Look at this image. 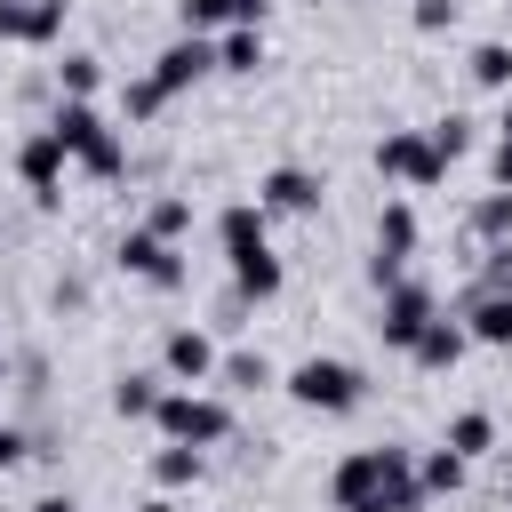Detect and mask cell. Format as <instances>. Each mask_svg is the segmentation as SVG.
<instances>
[{"instance_id":"cell-1","label":"cell","mask_w":512,"mask_h":512,"mask_svg":"<svg viewBox=\"0 0 512 512\" xmlns=\"http://www.w3.org/2000/svg\"><path fill=\"white\" fill-rule=\"evenodd\" d=\"M328 504H336V512H352V504L416 512V504H424L416 448H352V456H336V472H328Z\"/></svg>"},{"instance_id":"cell-2","label":"cell","mask_w":512,"mask_h":512,"mask_svg":"<svg viewBox=\"0 0 512 512\" xmlns=\"http://www.w3.org/2000/svg\"><path fill=\"white\" fill-rule=\"evenodd\" d=\"M48 128H56V144L72 152L80 176H96V184H120V176H128V136L96 112V96H64Z\"/></svg>"},{"instance_id":"cell-3","label":"cell","mask_w":512,"mask_h":512,"mask_svg":"<svg viewBox=\"0 0 512 512\" xmlns=\"http://www.w3.org/2000/svg\"><path fill=\"white\" fill-rule=\"evenodd\" d=\"M456 320L472 328V344L488 352H512V240H496L472 272V288L456 296Z\"/></svg>"},{"instance_id":"cell-4","label":"cell","mask_w":512,"mask_h":512,"mask_svg":"<svg viewBox=\"0 0 512 512\" xmlns=\"http://www.w3.org/2000/svg\"><path fill=\"white\" fill-rule=\"evenodd\" d=\"M152 432L184 440V448H224L232 440V400L208 392V384H168L160 408H152Z\"/></svg>"},{"instance_id":"cell-5","label":"cell","mask_w":512,"mask_h":512,"mask_svg":"<svg viewBox=\"0 0 512 512\" xmlns=\"http://www.w3.org/2000/svg\"><path fill=\"white\" fill-rule=\"evenodd\" d=\"M280 392H288L296 408H312V416H352V408L368 400V376H360L352 360H336V352H304V360L280 376Z\"/></svg>"},{"instance_id":"cell-6","label":"cell","mask_w":512,"mask_h":512,"mask_svg":"<svg viewBox=\"0 0 512 512\" xmlns=\"http://www.w3.org/2000/svg\"><path fill=\"white\" fill-rule=\"evenodd\" d=\"M376 176H384V184H416V192H432V184H448V160L432 152L424 128H384V144H376Z\"/></svg>"},{"instance_id":"cell-7","label":"cell","mask_w":512,"mask_h":512,"mask_svg":"<svg viewBox=\"0 0 512 512\" xmlns=\"http://www.w3.org/2000/svg\"><path fill=\"white\" fill-rule=\"evenodd\" d=\"M408 256H416V208L392 192L384 208H376V256H368V288L384 296V288H400L408 280Z\"/></svg>"},{"instance_id":"cell-8","label":"cell","mask_w":512,"mask_h":512,"mask_svg":"<svg viewBox=\"0 0 512 512\" xmlns=\"http://www.w3.org/2000/svg\"><path fill=\"white\" fill-rule=\"evenodd\" d=\"M112 264H120L128 280L160 288V296H176V288H184V272H192V264H184V248H176V240H160V232H144V224H136V232H120Z\"/></svg>"},{"instance_id":"cell-9","label":"cell","mask_w":512,"mask_h":512,"mask_svg":"<svg viewBox=\"0 0 512 512\" xmlns=\"http://www.w3.org/2000/svg\"><path fill=\"white\" fill-rule=\"evenodd\" d=\"M64 168H72V152L56 144V128H32V136L16 144V176H24V192H32L40 216L64 208Z\"/></svg>"},{"instance_id":"cell-10","label":"cell","mask_w":512,"mask_h":512,"mask_svg":"<svg viewBox=\"0 0 512 512\" xmlns=\"http://www.w3.org/2000/svg\"><path fill=\"white\" fill-rule=\"evenodd\" d=\"M432 312H440V296H432L424 280H400V288H384V312H376V344L408 360V344L432 328Z\"/></svg>"},{"instance_id":"cell-11","label":"cell","mask_w":512,"mask_h":512,"mask_svg":"<svg viewBox=\"0 0 512 512\" xmlns=\"http://www.w3.org/2000/svg\"><path fill=\"white\" fill-rule=\"evenodd\" d=\"M208 72H216V40H208V32H176V40L152 56V80H160V96H168V104H176L184 88H200Z\"/></svg>"},{"instance_id":"cell-12","label":"cell","mask_w":512,"mask_h":512,"mask_svg":"<svg viewBox=\"0 0 512 512\" xmlns=\"http://www.w3.org/2000/svg\"><path fill=\"white\" fill-rule=\"evenodd\" d=\"M256 200H264V216H320V200H328V184H320L312 168H296V160H280V168H264V176H256Z\"/></svg>"},{"instance_id":"cell-13","label":"cell","mask_w":512,"mask_h":512,"mask_svg":"<svg viewBox=\"0 0 512 512\" xmlns=\"http://www.w3.org/2000/svg\"><path fill=\"white\" fill-rule=\"evenodd\" d=\"M216 360H224V352H216V336H208V328H192V320L160 336V376H168V384H216Z\"/></svg>"},{"instance_id":"cell-14","label":"cell","mask_w":512,"mask_h":512,"mask_svg":"<svg viewBox=\"0 0 512 512\" xmlns=\"http://www.w3.org/2000/svg\"><path fill=\"white\" fill-rule=\"evenodd\" d=\"M216 248H224V264L264 256V248H272V216H264V200H232V208H216Z\"/></svg>"},{"instance_id":"cell-15","label":"cell","mask_w":512,"mask_h":512,"mask_svg":"<svg viewBox=\"0 0 512 512\" xmlns=\"http://www.w3.org/2000/svg\"><path fill=\"white\" fill-rule=\"evenodd\" d=\"M464 352H472V328H464L456 312H432V328H424V336L408 344V360H416L424 376H448V368H456Z\"/></svg>"},{"instance_id":"cell-16","label":"cell","mask_w":512,"mask_h":512,"mask_svg":"<svg viewBox=\"0 0 512 512\" xmlns=\"http://www.w3.org/2000/svg\"><path fill=\"white\" fill-rule=\"evenodd\" d=\"M176 16H184V32H224V24H264L272 16V0H176Z\"/></svg>"},{"instance_id":"cell-17","label":"cell","mask_w":512,"mask_h":512,"mask_svg":"<svg viewBox=\"0 0 512 512\" xmlns=\"http://www.w3.org/2000/svg\"><path fill=\"white\" fill-rule=\"evenodd\" d=\"M160 392H168L160 368H128V376H112V416H120V424H152Z\"/></svg>"},{"instance_id":"cell-18","label":"cell","mask_w":512,"mask_h":512,"mask_svg":"<svg viewBox=\"0 0 512 512\" xmlns=\"http://www.w3.org/2000/svg\"><path fill=\"white\" fill-rule=\"evenodd\" d=\"M216 72L256 80V72H264V24H224V32H216Z\"/></svg>"},{"instance_id":"cell-19","label":"cell","mask_w":512,"mask_h":512,"mask_svg":"<svg viewBox=\"0 0 512 512\" xmlns=\"http://www.w3.org/2000/svg\"><path fill=\"white\" fill-rule=\"evenodd\" d=\"M224 272H232V296H240V304H272V296L288 288V264H280L272 248H264V256H240V264H224Z\"/></svg>"},{"instance_id":"cell-20","label":"cell","mask_w":512,"mask_h":512,"mask_svg":"<svg viewBox=\"0 0 512 512\" xmlns=\"http://www.w3.org/2000/svg\"><path fill=\"white\" fill-rule=\"evenodd\" d=\"M200 472H208V448H184V440H160L152 448V480L176 496V488H200Z\"/></svg>"},{"instance_id":"cell-21","label":"cell","mask_w":512,"mask_h":512,"mask_svg":"<svg viewBox=\"0 0 512 512\" xmlns=\"http://www.w3.org/2000/svg\"><path fill=\"white\" fill-rule=\"evenodd\" d=\"M216 384H224V392H272V384H280V368H272L264 352H248V344H240V352H224V360H216Z\"/></svg>"},{"instance_id":"cell-22","label":"cell","mask_w":512,"mask_h":512,"mask_svg":"<svg viewBox=\"0 0 512 512\" xmlns=\"http://www.w3.org/2000/svg\"><path fill=\"white\" fill-rule=\"evenodd\" d=\"M440 440H448L464 464H480V456L496 448V416H488V408H464V416H448V432H440Z\"/></svg>"},{"instance_id":"cell-23","label":"cell","mask_w":512,"mask_h":512,"mask_svg":"<svg viewBox=\"0 0 512 512\" xmlns=\"http://www.w3.org/2000/svg\"><path fill=\"white\" fill-rule=\"evenodd\" d=\"M416 480H424V496H456V488L472 480V464L440 440V448H424V456H416Z\"/></svg>"},{"instance_id":"cell-24","label":"cell","mask_w":512,"mask_h":512,"mask_svg":"<svg viewBox=\"0 0 512 512\" xmlns=\"http://www.w3.org/2000/svg\"><path fill=\"white\" fill-rule=\"evenodd\" d=\"M464 72H472V88H488V96H512V40H480V48L464 56Z\"/></svg>"},{"instance_id":"cell-25","label":"cell","mask_w":512,"mask_h":512,"mask_svg":"<svg viewBox=\"0 0 512 512\" xmlns=\"http://www.w3.org/2000/svg\"><path fill=\"white\" fill-rule=\"evenodd\" d=\"M424 136H432V152H440V160L456 168V160H464V152L480 144V120H472V112H448V120H432Z\"/></svg>"},{"instance_id":"cell-26","label":"cell","mask_w":512,"mask_h":512,"mask_svg":"<svg viewBox=\"0 0 512 512\" xmlns=\"http://www.w3.org/2000/svg\"><path fill=\"white\" fill-rule=\"evenodd\" d=\"M472 240L480 248H496V240H512V192H480V208H472Z\"/></svg>"},{"instance_id":"cell-27","label":"cell","mask_w":512,"mask_h":512,"mask_svg":"<svg viewBox=\"0 0 512 512\" xmlns=\"http://www.w3.org/2000/svg\"><path fill=\"white\" fill-rule=\"evenodd\" d=\"M56 88H64V96H96V88H104V56H88V48H64V64H56Z\"/></svg>"},{"instance_id":"cell-28","label":"cell","mask_w":512,"mask_h":512,"mask_svg":"<svg viewBox=\"0 0 512 512\" xmlns=\"http://www.w3.org/2000/svg\"><path fill=\"white\" fill-rule=\"evenodd\" d=\"M64 16H72V0H24V48L64 40Z\"/></svg>"},{"instance_id":"cell-29","label":"cell","mask_w":512,"mask_h":512,"mask_svg":"<svg viewBox=\"0 0 512 512\" xmlns=\"http://www.w3.org/2000/svg\"><path fill=\"white\" fill-rule=\"evenodd\" d=\"M120 112H128V128H144V120H160V112H168V96H160V80H152V72H136V80L120 88Z\"/></svg>"},{"instance_id":"cell-30","label":"cell","mask_w":512,"mask_h":512,"mask_svg":"<svg viewBox=\"0 0 512 512\" xmlns=\"http://www.w3.org/2000/svg\"><path fill=\"white\" fill-rule=\"evenodd\" d=\"M144 232H160V240H184V232H192V200H184V192H160V200L144 208Z\"/></svg>"},{"instance_id":"cell-31","label":"cell","mask_w":512,"mask_h":512,"mask_svg":"<svg viewBox=\"0 0 512 512\" xmlns=\"http://www.w3.org/2000/svg\"><path fill=\"white\" fill-rule=\"evenodd\" d=\"M456 8H464V0H416L408 16H416V32H448V24H456Z\"/></svg>"},{"instance_id":"cell-32","label":"cell","mask_w":512,"mask_h":512,"mask_svg":"<svg viewBox=\"0 0 512 512\" xmlns=\"http://www.w3.org/2000/svg\"><path fill=\"white\" fill-rule=\"evenodd\" d=\"M32 456V440H24V424H0V472H16Z\"/></svg>"},{"instance_id":"cell-33","label":"cell","mask_w":512,"mask_h":512,"mask_svg":"<svg viewBox=\"0 0 512 512\" xmlns=\"http://www.w3.org/2000/svg\"><path fill=\"white\" fill-rule=\"evenodd\" d=\"M488 184L512 192V136H496V152H488Z\"/></svg>"},{"instance_id":"cell-34","label":"cell","mask_w":512,"mask_h":512,"mask_svg":"<svg viewBox=\"0 0 512 512\" xmlns=\"http://www.w3.org/2000/svg\"><path fill=\"white\" fill-rule=\"evenodd\" d=\"M0 40H24V0H0Z\"/></svg>"},{"instance_id":"cell-35","label":"cell","mask_w":512,"mask_h":512,"mask_svg":"<svg viewBox=\"0 0 512 512\" xmlns=\"http://www.w3.org/2000/svg\"><path fill=\"white\" fill-rule=\"evenodd\" d=\"M32 512H80V496H72V488H48V496H40Z\"/></svg>"},{"instance_id":"cell-36","label":"cell","mask_w":512,"mask_h":512,"mask_svg":"<svg viewBox=\"0 0 512 512\" xmlns=\"http://www.w3.org/2000/svg\"><path fill=\"white\" fill-rule=\"evenodd\" d=\"M136 512H184V504H176V496H168V488H160V496H144V504H136Z\"/></svg>"},{"instance_id":"cell-37","label":"cell","mask_w":512,"mask_h":512,"mask_svg":"<svg viewBox=\"0 0 512 512\" xmlns=\"http://www.w3.org/2000/svg\"><path fill=\"white\" fill-rule=\"evenodd\" d=\"M496 136H512V96H504V120H496Z\"/></svg>"},{"instance_id":"cell-38","label":"cell","mask_w":512,"mask_h":512,"mask_svg":"<svg viewBox=\"0 0 512 512\" xmlns=\"http://www.w3.org/2000/svg\"><path fill=\"white\" fill-rule=\"evenodd\" d=\"M0 368H8V360H0Z\"/></svg>"}]
</instances>
